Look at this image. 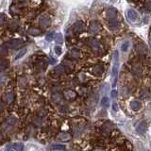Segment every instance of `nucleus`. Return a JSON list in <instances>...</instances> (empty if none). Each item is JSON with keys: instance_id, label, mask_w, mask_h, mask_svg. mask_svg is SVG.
<instances>
[{"instance_id": "obj_13", "label": "nucleus", "mask_w": 151, "mask_h": 151, "mask_svg": "<svg viewBox=\"0 0 151 151\" xmlns=\"http://www.w3.org/2000/svg\"><path fill=\"white\" fill-rule=\"evenodd\" d=\"M144 108V104L143 101L141 99L135 98L133 100H131L130 102V110L133 112H141Z\"/></svg>"}, {"instance_id": "obj_35", "label": "nucleus", "mask_w": 151, "mask_h": 151, "mask_svg": "<svg viewBox=\"0 0 151 151\" xmlns=\"http://www.w3.org/2000/svg\"><path fill=\"white\" fill-rule=\"evenodd\" d=\"M8 21V17L7 15L5 13H3V12H0V27H5L6 23H7Z\"/></svg>"}, {"instance_id": "obj_21", "label": "nucleus", "mask_w": 151, "mask_h": 151, "mask_svg": "<svg viewBox=\"0 0 151 151\" xmlns=\"http://www.w3.org/2000/svg\"><path fill=\"white\" fill-rule=\"evenodd\" d=\"M62 94H63V98L68 100V101H72V100H75L78 97V93L74 91L71 88H67L65 89L63 92H62Z\"/></svg>"}, {"instance_id": "obj_43", "label": "nucleus", "mask_w": 151, "mask_h": 151, "mask_svg": "<svg viewBox=\"0 0 151 151\" xmlns=\"http://www.w3.org/2000/svg\"><path fill=\"white\" fill-rule=\"evenodd\" d=\"M55 52H56L57 55H61V46H58V45H57V46L55 47Z\"/></svg>"}, {"instance_id": "obj_9", "label": "nucleus", "mask_w": 151, "mask_h": 151, "mask_svg": "<svg viewBox=\"0 0 151 151\" xmlns=\"http://www.w3.org/2000/svg\"><path fill=\"white\" fill-rule=\"evenodd\" d=\"M114 125L112 123L107 121L105 123H103L102 126L100 127V133L104 137H110L112 134L113 130H114Z\"/></svg>"}, {"instance_id": "obj_50", "label": "nucleus", "mask_w": 151, "mask_h": 151, "mask_svg": "<svg viewBox=\"0 0 151 151\" xmlns=\"http://www.w3.org/2000/svg\"><path fill=\"white\" fill-rule=\"evenodd\" d=\"M116 94H117V92H116V91H112V96L113 97V98H114V97H116Z\"/></svg>"}, {"instance_id": "obj_33", "label": "nucleus", "mask_w": 151, "mask_h": 151, "mask_svg": "<svg viewBox=\"0 0 151 151\" xmlns=\"http://www.w3.org/2000/svg\"><path fill=\"white\" fill-rule=\"evenodd\" d=\"M127 14H128V18L130 19V21H132V22L136 21L138 19V15H137L136 12L133 11V9H128V12H127Z\"/></svg>"}, {"instance_id": "obj_20", "label": "nucleus", "mask_w": 151, "mask_h": 151, "mask_svg": "<svg viewBox=\"0 0 151 151\" xmlns=\"http://www.w3.org/2000/svg\"><path fill=\"white\" fill-rule=\"evenodd\" d=\"M15 99V94L12 90H9L2 96V101L5 104H12Z\"/></svg>"}, {"instance_id": "obj_8", "label": "nucleus", "mask_w": 151, "mask_h": 151, "mask_svg": "<svg viewBox=\"0 0 151 151\" xmlns=\"http://www.w3.org/2000/svg\"><path fill=\"white\" fill-rule=\"evenodd\" d=\"M19 28H20V23L17 19H8L7 23L5 25V29L7 32H17Z\"/></svg>"}, {"instance_id": "obj_19", "label": "nucleus", "mask_w": 151, "mask_h": 151, "mask_svg": "<svg viewBox=\"0 0 151 151\" xmlns=\"http://www.w3.org/2000/svg\"><path fill=\"white\" fill-rule=\"evenodd\" d=\"M61 65L63 66L65 69V73H68V74L73 73L75 70V67H76L75 61H71V59H66V58L62 61Z\"/></svg>"}, {"instance_id": "obj_23", "label": "nucleus", "mask_w": 151, "mask_h": 151, "mask_svg": "<svg viewBox=\"0 0 151 151\" xmlns=\"http://www.w3.org/2000/svg\"><path fill=\"white\" fill-rule=\"evenodd\" d=\"M76 80H77L78 83H80V84H86L89 82L90 80V78L89 76L87 75V73H85V72H78L76 76Z\"/></svg>"}, {"instance_id": "obj_28", "label": "nucleus", "mask_w": 151, "mask_h": 151, "mask_svg": "<svg viewBox=\"0 0 151 151\" xmlns=\"http://www.w3.org/2000/svg\"><path fill=\"white\" fill-rule=\"evenodd\" d=\"M27 84H28V80L27 78L25 77H19L18 80H17V85L19 88L21 89H25V88L27 87Z\"/></svg>"}, {"instance_id": "obj_24", "label": "nucleus", "mask_w": 151, "mask_h": 151, "mask_svg": "<svg viewBox=\"0 0 151 151\" xmlns=\"http://www.w3.org/2000/svg\"><path fill=\"white\" fill-rule=\"evenodd\" d=\"M43 32V30L38 26H31L27 29V33L31 36H40Z\"/></svg>"}, {"instance_id": "obj_31", "label": "nucleus", "mask_w": 151, "mask_h": 151, "mask_svg": "<svg viewBox=\"0 0 151 151\" xmlns=\"http://www.w3.org/2000/svg\"><path fill=\"white\" fill-rule=\"evenodd\" d=\"M47 115H48V111L45 108H43V107H41L36 112V116L41 118H45Z\"/></svg>"}, {"instance_id": "obj_10", "label": "nucleus", "mask_w": 151, "mask_h": 151, "mask_svg": "<svg viewBox=\"0 0 151 151\" xmlns=\"http://www.w3.org/2000/svg\"><path fill=\"white\" fill-rule=\"evenodd\" d=\"M9 13H11V15L12 17H13L14 19H17V18H20V17H24L25 15H26V13L24 12V11L19 6L16 4V3H12V4L9 6Z\"/></svg>"}, {"instance_id": "obj_47", "label": "nucleus", "mask_w": 151, "mask_h": 151, "mask_svg": "<svg viewBox=\"0 0 151 151\" xmlns=\"http://www.w3.org/2000/svg\"><path fill=\"white\" fill-rule=\"evenodd\" d=\"M3 141H4V135H3L2 132H0V144L3 143Z\"/></svg>"}, {"instance_id": "obj_52", "label": "nucleus", "mask_w": 151, "mask_h": 151, "mask_svg": "<svg viewBox=\"0 0 151 151\" xmlns=\"http://www.w3.org/2000/svg\"><path fill=\"white\" fill-rule=\"evenodd\" d=\"M143 151H149V150H147V149H144Z\"/></svg>"}, {"instance_id": "obj_4", "label": "nucleus", "mask_w": 151, "mask_h": 151, "mask_svg": "<svg viewBox=\"0 0 151 151\" xmlns=\"http://www.w3.org/2000/svg\"><path fill=\"white\" fill-rule=\"evenodd\" d=\"M102 25L99 23L97 20H93L90 22V24L87 26V32L92 36L98 35L102 32Z\"/></svg>"}, {"instance_id": "obj_30", "label": "nucleus", "mask_w": 151, "mask_h": 151, "mask_svg": "<svg viewBox=\"0 0 151 151\" xmlns=\"http://www.w3.org/2000/svg\"><path fill=\"white\" fill-rule=\"evenodd\" d=\"M150 96V90L147 87H144L140 91V97L142 99H147Z\"/></svg>"}, {"instance_id": "obj_34", "label": "nucleus", "mask_w": 151, "mask_h": 151, "mask_svg": "<svg viewBox=\"0 0 151 151\" xmlns=\"http://www.w3.org/2000/svg\"><path fill=\"white\" fill-rule=\"evenodd\" d=\"M9 53V48L6 46L4 43L3 45H0V59L1 58H4L8 55Z\"/></svg>"}, {"instance_id": "obj_17", "label": "nucleus", "mask_w": 151, "mask_h": 151, "mask_svg": "<svg viewBox=\"0 0 151 151\" xmlns=\"http://www.w3.org/2000/svg\"><path fill=\"white\" fill-rule=\"evenodd\" d=\"M122 27V24L120 21L116 20H112V21H107V27L109 28L110 31L112 32H117L120 30V28Z\"/></svg>"}, {"instance_id": "obj_41", "label": "nucleus", "mask_w": 151, "mask_h": 151, "mask_svg": "<svg viewBox=\"0 0 151 151\" xmlns=\"http://www.w3.org/2000/svg\"><path fill=\"white\" fill-rule=\"evenodd\" d=\"M26 52H27V49H25V48H24V49H22L21 51L18 53V55H17L16 57H15V59H19L20 58H22V57H23L25 54H26Z\"/></svg>"}, {"instance_id": "obj_12", "label": "nucleus", "mask_w": 151, "mask_h": 151, "mask_svg": "<svg viewBox=\"0 0 151 151\" xmlns=\"http://www.w3.org/2000/svg\"><path fill=\"white\" fill-rule=\"evenodd\" d=\"M4 45L8 47L9 49H19L23 47L25 45L24 40L22 39H9L4 43Z\"/></svg>"}, {"instance_id": "obj_48", "label": "nucleus", "mask_w": 151, "mask_h": 151, "mask_svg": "<svg viewBox=\"0 0 151 151\" xmlns=\"http://www.w3.org/2000/svg\"><path fill=\"white\" fill-rule=\"evenodd\" d=\"M53 39V34H51V35H50V34H48V35L46 36V40L47 41H51Z\"/></svg>"}, {"instance_id": "obj_40", "label": "nucleus", "mask_w": 151, "mask_h": 151, "mask_svg": "<svg viewBox=\"0 0 151 151\" xmlns=\"http://www.w3.org/2000/svg\"><path fill=\"white\" fill-rule=\"evenodd\" d=\"M144 9H146V11H151V0H146V1L144 2Z\"/></svg>"}, {"instance_id": "obj_36", "label": "nucleus", "mask_w": 151, "mask_h": 151, "mask_svg": "<svg viewBox=\"0 0 151 151\" xmlns=\"http://www.w3.org/2000/svg\"><path fill=\"white\" fill-rule=\"evenodd\" d=\"M12 148L15 151H23L24 150V144L23 143H14L12 144Z\"/></svg>"}, {"instance_id": "obj_29", "label": "nucleus", "mask_w": 151, "mask_h": 151, "mask_svg": "<svg viewBox=\"0 0 151 151\" xmlns=\"http://www.w3.org/2000/svg\"><path fill=\"white\" fill-rule=\"evenodd\" d=\"M57 138H58V140L61 141V142H67L71 139L72 136L68 133V132H59Z\"/></svg>"}, {"instance_id": "obj_45", "label": "nucleus", "mask_w": 151, "mask_h": 151, "mask_svg": "<svg viewBox=\"0 0 151 151\" xmlns=\"http://www.w3.org/2000/svg\"><path fill=\"white\" fill-rule=\"evenodd\" d=\"M4 110H5V103L2 100H0V112L4 111Z\"/></svg>"}, {"instance_id": "obj_11", "label": "nucleus", "mask_w": 151, "mask_h": 151, "mask_svg": "<svg viewBox=\"0 0 151 151\" xmlns=\"http://www.w3.org/2000/svg\"><path fill=\"white\" fill-rule=\"evenodd\" d=\"M18 124V120L16 117L14 116H9V117L6 120L2 127V130H4V132H11L12 130V128H14Z\"/></svg>"}, {"instance_id": "obj_27", "label": "nucleus", "mask_w": 151, "mask_h": 151, "mask_svg": "<svg viewBox=\"0 0 151 151\" xmlns=\"http://www.w3.org/2000/svg\"><path fill=\"white\" fill-rule=\"evenodd\" d=\"M9 66V61L8 59H5V58L0 59V73L7 70Z\"/></svg>"}, {"instance_id": "obj_49", "label": "nucleus", "mask_w": 151, "mask_h": 151, "mask_svg": "<svg viewBox=\"0 0 151 151\" xmlns=\"http://www.w3.org/2000/svg\"><path fill=\"white\" fill-rule=\"evenodd\" d=\"M93 151H104V149L102 147H96V148H94Z\"/></svg>"}, {"instance_id": "obj_46", "label": "nucleus", "mask_w": 151, "mask_h": 151, "mask_svg": "<svg viewBox=\"0 0 151 151\" xmlns=\"http://www.w3.org/2000/svg\"><path fill=\"white\" fill-rule=\"evenodd\" d=\"M112 110L114 112H118V105H117V103H116V102H113V104H112Z\"/></svg>"}, {"instance_id": "obj_38", "label": "nucleus", "mask_w": 151, "mask_h": 151, "mask_svg": "<svg viewBox=\"0 0 151 151\" xmlns=\"http://www.w3.org/2000/svg\"><path fill=\"white\" fill-rule=\"evenodd\" d=\"M66 148L64 144H55V146H52V149H56V150H64Z\"/></svg>"}, {"instance_id": "obj_51", "label": "nucleus", "mask_w": 151, "mask_h": 151, "mask_svg": "<svg viewBox=\"0 0 151 151\" xmlns=\"http://www.w3.org/2000/svg\"><path fill=\"white\" fill-rule=\"evenodd\" d=\"M130 1H132V2H135V1H137V0H130Z\"/></svg>"}, {"instance_id": "obj_14", "label": "nucleus", "mask_w": 151, "mask_h": 151, "mask_svg": "<svg viewBox=\"0 0 151 151\" xmlns=\"http://www.w3.org/2000/svg\"><path fill=\"white\" fill-rule=\"evenodd\" d=\"M85 128H86V126H85V124H83V123L78 122V123H76V124H74L73 127H72L74 137H80L85 131Z\"/></svg>"}, {"instance_id": "obj_32", "label": "nucleus", "mask_w": 151, "mask_h": 151, "mask_svg": "<svg viewBox=\"0 0 151 151\" xmlns=\"http://www.w3.org/2000/svg\"><path fill=\"white\" fill-rule=\"evenodd\" d=\"M45 118H41V117H38V116H35L33 119V124L36 127H43L45 125Z\"/></svg>"}, {"instance_id": "obj_1", "label": "nucleus", "mask_w": 151, "mask_h": 151, "mask_svg": "<svg viewBox=\"0 0 151 151\" xmlns=\"http://www.w3.org/2000/svg\"><path fill=\"white\" fill-rule=\"evenodd\" d=\"M84 45L93 53H94L96 55L102 56L105 53V47H104L103 43L98 39H96V38H94V37L87 38V39L84 40Z\"/></svg>"}, {"instance_id": "obj_18", "label": "nucleus", "mask_w": 151, "mask_h": 151, "mask_svg": "<svg viewBox=\"0 0 151 151\" xmlns=\"http://www.w3.org/2000/svg\"><path fill=\"white\" fill-rule=\"evenodd\" d=\"M104 16H105V19L107 21L116 20L118 17V12L114 8H109L104 12Z\"/></svg>"}, {"instance_id": "obj_7", "label": "nucleus", "mask_w": 151, "mask_h": 151, "mask_svg": "<svg viewBox=\"0 0 151 151\" xmlns=\"http://www.w3.org/2000/svg\"><path fill=\"white\" fill-rule=\"evenodd\" d=\"M89 73L94 77L100 78L105 73V66L102 63H96L89 67Z\"/></svg>"}, {"instance_id": "obj_22", "label": "nucleus", "mask_w": 151, "mask_h": 151, "mask_svg": "<svg viewBox=\"0 0 151 151\" xmlns=\"http://www.w3.org/2000/svg\"><path fill=\"white\" fill-rule=\"evenodd\" d=\"M65 74V69L64 67L62 66L61 64H59L58 66H56V67H54L52 69V71H51V76L54 78H61Z\"/></svg>"}, {"instance_id": "obj_3", "label": "nucleus", "mask_w": 151, "mask_h": 151, "mask_svg": "<svg viewBox=\"0 0 151 151\" xmlns=\"http://www.w3.org/2000/svg\"><path fill=\"white\" fill-rule=\"evenodd\" d=\"M130 70L131 72V74L134 76L135 78H143L144 75V67L143 62L139 59L137 61H132L130 65Z\"/></svg>"}, {"instance_id": "obj_2", "label": "nucleus", "mask_w": 151, "mask_h": 151, "mask_svg": "<svg viewBox=\"0 0 151 151\" xmlns=\"http://www.w3.org/2000/svg\"><path fill=\"white\" fill-rule=\"evenodd\" d=\"M37 26L42 28L43 30L48 28L52 24V16L51 14L48 13V12H43L42 14L38 15V19H37Z\"/></svg>"}, {"instance_id": "obj_39", "label": "nucleus", "mask_w": 151, "mask_h": 151, "mask_svg": "<svg viewBox=\"0 0 151 151\" xmlns=\"http://www.w3.org/2000/svg\"><path fill=\"white\" fill-rule=\"evenodd\" d=\"M101 105L103 107H106V108L109 106V98L107 96H104L103 98L101 99Z\"/></svg>"}, {"instance_id": "obj_42", "label": "nucleus", "mask_w": 151, "mask_h": 151, "mask_svg": "<svg viewBox=\"0 0 151 151\" xmlns=\"http://www.w3.org/2000/svg\"><path fill=\"white\" fill-rule=\"evenodd\" d=\"M128 45H130V43H128V42H126V43H124L122 45V51H127L128 50Z\"/></svg>"}, {"instance_id": "obj_26", "label": "nucleus", "mask_w": 151, "mask_h": 151, "mask_svg": "<svg viewBox=\"0 0 151 151\" xmlns=\"http://www.w3.org/2000/svg\"><path fill=\"white\" fill-rule=\"evenodd\" d=\"M146 130H147V125L144 121H141L139 124L136 126V131L138 132V134H141V135L144 134Z\"/></svg>"}, {"instance_id": "obj_25", "label": "nucleus", "mask_w": 151, "mask_h": 151, "mask_svg": "<svg viewBox=\"0 0 151 151\" xmlns=\"http://www.w3.org/2000/svg\"><path fill=\"white\" fill-rule=\"evenodd\" d=\"M120 92H121V96L123 97H128L133 91H132V87L130 84H126L121 88Z\"/></svg>"}, {"instance_id": "obj_44", "label": "nucleus", "mask_w": 151, "mask_h": 151, "mask_svg": "<svg viewBox=\"0 0 151 151\" xmlns=\"http://www.w3.org/2000/svg\"><path fill=\"white\" fill-rule=\"evenodd\" d=\"M56 41H57V43H62V35L61 34H58L56 37Z\"/></svg>"}, {"instance_id": "obj_6", "label": "nucleus", "mask_w": 151, "mask_h": 151, "mask_svg": "<svg viewBox=\"0 0 151 151\" xmlns=\"http://www.w3.org/2000/svg\"><path fill=\"white\" fill-rule=\"evenodd\" d=\"M70 29L73 31L75 35H80L87 30V26L82 20H78L72 25Z\"/></svg>"}, {"instance_id": "obj_15", "label": "nucleus", "mask_w": 151, "mask_h": 151, "mask_svg": "<svg viewBox=\"0 0 151 151\" xmlns=\"http://www.w3.org/2000/svg\"><path fill=\"white\" fill-rule=\"evenodd\" d=\"M135 52H136V55L139 58H144L148 53V49H147L146 45L144 43H139L135 45Z\"/></svg>"}, {"instance_id": "obj_16", "label": "nucleus", "mask_w": 151, "mask_h": 151, "mask_svg": "<svg viewBox=\"0 0 151 151\" xmlns=\"http://www.w3.org/2000/svg\"><path fill=\"white\" fill-rule=\"evenodd\" d=\"M63 94L61 93V91H54V92H52L51 94V101L57 104V105H61L64 101H63Z\"/></svg>"}, {"instance_id": "obj_37", "label": "nucleus", "mask_w": 151, "mask_h": 151, "mask_svg": "<svg viewBox=\"0 0 151 151\" xmlns=\"http://www.w3.org/2000/svg\"><path fill=\"white\" fill-rule=\"evenodd\" d=\"M88 94H89V89H88V87L82 86V87L80 88V96H88Z\"/></svg>"}, {"instance_id": "obj_5", "label": "nucleus", "mask_w": 151, "mask_h": 151, "mask_svg": "<svg viewBox=\"0 0 151 151\" xmlns=\"http://www.w3.org/2000/svg\"><path fill=\"white\" fill-rule=\"evenodd\" d=\"M84 57V54L82 52V50L78 48V47H71L68 50L67 55H66V59H69L71 61H80Z\"/></svg>"}]
</instances>
